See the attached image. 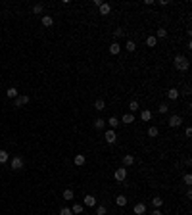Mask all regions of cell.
I'll return each mask as SVG.
<instances>
[{
  "label": "cell",
  "mask_w": 192,
  "mask_h": 215,
  "mask_svg": "<svg viewBox=\"0 0 192 215\" xmlns=\"http://www.w3.org/2000/svg\"><path fill=\"white\" fill-rule=\"evenodd\" d=\"M173 66H175V69H177V71H186V69H188V66H190V62H188L186 56L177 54V56H175V60H173Z\"/></svg>",
  "instance_id": "cell-1"
},
{
  "label": "cell",
  "mask_w": 192,
  "mask_h": 215,
  "mask_svg": "<svg viewBox=\"0 0 192 215\" xmlns=\"http://www.w3.org/2000/svg\"><path fill=\"white\" fill-rule=\"evenodd\" d=\"M167 123H169V127L177 129V127H181V125H183V117L179 115V113H173V115L167 119Z\"/></svg>",
  "instance_id": "cell-2"
},
{
  "label": "cell",
  "mask_w": 192,
  "mask_h": 215,
  "mask_svg": "<svg viewBox=\"0 0 192 215\" xmlns=\"http://www.w3.org/2000/svg\"><path fill=\"white\" fill-rule=\"evenodd\" d=\"M25 165V161H23V157L21 156H16V157H12V169L13 171H21Z\"/></svg>",
  "instance_id": "cell-3"
},
{
  "label": "cell",
  "mask_w": 192,
  "mask_h": 215,
  "mask_svg": "<svg viewBox=\"0 0 192 215\" xmlns=\"http://www.w3.org/2000/svg\"><path fill=\"white\" fill-rule=\"evenodd\" d=\"M113 179H115V181H119V183H123L125 179H127V169H125V167L115 169V171H113Z\"/></svg>",
  "instance_id": "cell-4"
},
{
  "label": "cell",
  "mask_w": 192,
  "mask_h": 215,
  "mask_svg": "<svg viewBox=\"0 0 192 215\" xmlns=\"http://www.w3.org/2000/svg\"><path fill=\"white\" fill-rule=\"evenodd\" d=\"M104 140L108 142V144H115V140H117V133H115V131H111V129H110V131H106V133H104Z\"/></svg>",
  "instance_id": "cell-5"
},
{
  "label": "cell",
  "mask_w": 192,
  "mask_h": 215,
  "mask_svg": "<svg viewBox=\"0 0 192 215\" xmlns=\"http://www.w3.org/2000/svg\"><path fill=\"white\" fill-rule=\"evenodd\" d=\"M29 96L27 94H21V96H17L16 100H13V108H21V106H25V104H29Z\"/></svg>",
  "instance_id": "cell-6"
},
{
  "label": "cell",
  "mask_w": 192,
  "mask_h": 215,
  "mask_svg": "<svg viewBox=\"0 0 192 215\" xmlns=\"http://www.w3.org/2000/svg\"><path fill=\"white\" fill-rule=\"evenodd\" d=\"M83 206H87V207H96V198L92 196V194H87L83 200Z\"/></svg>",
  "instance_id": "cell-7"
},
{
  "label": "cell",
  "mask_w": 192,
  "mask_h": 215,
  "mask_svg": "<svg viewBox=\"0 0 192 215\" xmlns=\"http://www.w3.org/2000/svg\"><path fill=\"white\" fill-rule=\"evenodd\" d=\"M133 213H134V215H144V213H146V206L142 204V202H140V204H134Z\"/></svg>",
  "instance_id": "cell-8"
},
{
  "label": "cell",
  "mask_w": 192,
  "mask_h": 215,
  "mask_svg": "<svg viewBox=\"0 0 192 215\" xmlns=\"http://www.w3.org/2000/svg\"><path fill=\"white\" fill-rule=\"evenodd\" d=\"M152 117H154V113H152L150 110H142V111H140V119L144 121V123H148V121H152Z\"/></svg>",
  "instance_id": "cell-9"
},
{
  "label": "cell",
  "mask_w": 192,
  "mask_h": 215,
  "mask_svg": "<svg viewBox=\"0 0 192 215\" xmlns=\"http://www.w3.org/2000/svg\"><path fill=\"white\" fill-rule=\"evenodd\" d=\"M179 96H181L179 89H175V87H173V89H169V90H167V98H169V100H177Z\"/></svg>",
  "instance_id": "cell-10"
},
{
  "label": "cell",
  "mask_w": 192,
  "mask_h": 215,
  "mask_svg": "<svg viewBox=\"0 0 192 215\" xmlns=\"http://www.w3.org/2000/svg\"><path fill=\"white\" fill-rule=\"evenodd\" d=\"M85 161H87V157H85L83 154H77L75 157H73V163L77 167H81V165H85Z\"/></svg>",
  "instance_id": "cell-11"
},
{
  "label": "cell",
  "mask_w": 192,
  "mask_h": 215,
  "mask_svg": "<svg viewBox=\"0 0 192 215\" xmlns=\"http://www.w3.org/2000/svg\"><path fill=\"white\" fill-rule=\"evenodd\" d=\"M123 165H125V167L134 165V156H133V154H127V156H123Z\"/></svg>",
  "instance_id": "cell-12"
},
{
  "label": "cell",
  "mask_w": 192,
  "mask_h": 215,
  "mask_svg": "<svg viewBox=\"0 0 192 215\" xmlns=\"http://www.w3.org/2000/svg\"><path fill=\"white\" fill-rule=\"evenodd\" d=\"M106 123H108V125H110V127H111V131H115V129H117V127H119V119H117V117H115V115H111V117H110V119H108V121H106Z\"/></svg>",
  "instance_id": "cell-13"
},
{
  "label": "cell",
  "mask_w": 192,
  "mask_h": 215,
  "mask_svg": "<svg viewBox=\"0 0 192 215\" xmlns=\"http://www.w3.org/2000/svg\"><path fill=\"white\" fill-rule=\"evenodd\" d=\"M94 110H96V111H104V110H106V102H104V98H98L96 102H94Z\"/></svg>",
  "instance_id": "cell-14"
},
{
  "label": "cell",
  "mask_w": 192,
  "mask_h": 215,
  "mask_svg": "<svg viewBox=\"0 0 192 215\" xmlns=\"http://www.w3.org/2000/svg\"><path fill=\"white\" fill-rule=\"evenodd\" d=\"M127 202H129V200H127V196H125V194H119V196L115 198V204H117L119 207H125V206H127Z\"/></svg>",
  "instance_id": "cell-15"
},
{
  "label": "cell",
  "mask_w": 192,
  "mask_h": 215,
  "mask_svg": "<svg viewBox=\"0 0 192 215\" xmlns=\"http://www.w3.org/2000/svg\"><path fill=\"white\" fill-rule=\"evenodd\" d=\"M119 52H121V46H119V42H111V44H110V54L117 56Z\"/></svg>",
  "instance_id": "cell-16"
},
{
  "label": "cell",
  "mask_w": 192,
  "mask_h": 215,
  "mask_svg": "<svg viewBox=\"0 0 192 215\" xmlns=\"http://www.w3.org/2000/svg\"><path fill=\"white\" fill-rule=\"evenodd\" d=\"M121 123H125V125L134 123V113H125V115L121 117Z\"/></svg>",
  "instance_id": "cell-17"
},
{
  "label": "cell",
  "mask_w": 192,
  "mask_h": 215,
  "mask_svg": "<svg viewBox=\"0 0 192 215\" xmlns=\"http://www.w3.org/2000/svg\"><path fill=\"white\" fill-rule=\"evenodd\" d=\"M6 96H8V98H13V100H16V98L19 96V92H17V89H16V87H10L8 90H6Z\"/></svg>",
  "instance_id": "cell-18"
},
{
  "label": "cell",
  "mask_w": 192,
  "mask_h": 215,
  "mask_svg": "<svg viewBox=\"0 0 192 215\" xmlns=\"http://www.w3.org/2000/svg\"><path fill=\"white\" fill-rule=\"evenodd\" d=\"M98 10H100V16H108V13L111 12V6L104 2V4H102V6H100V8H98Z\"/></svg>",
  "instance_id": "cell-19"
},
{
  "label": "cell",
  "mask_w": 192,
  "mask_h": 215,
  "mask_svg": "<svg viewBox=\"0 0 192 215\" xmlns=\"http://www.w3.org/2000/svg\"><path fill=\"white\" fill-rule=\"evenodd\" d=\"M106 127V121L102 119V117H98V119H94V129L96 131H102V129Z\"/></svg>",
  "instance_id": "cell-20"
},
{
  "label": "cell",
  "mask_w": 192,
  "mask_h": 215,
  "mask_svg": "<svg viewBox=\"0 0 192 215\" xmlns=\"http://www.w3.org/2000/svg\"><path fill=\"white\" fill-rule=\"evenodd\" d=\"M152 206L156 207V209H160V207L163 206V198H160V196H154V198H152Z\"/></svg>",
  "instance_id": "cell-21"
},
{
  "label": "cell",
  "mask_w": 192,
  "mask_h": 215,
  "mask_svg": "<svg viewBox=\"0 0 192 215\" xmlns=\"http://www.w3.org/2000/svg\"><path fill=\"white\" fill-rule=\"evenodd\" d=\"M158 134H160V129L158 127H148V137H150V138H154V137H158Z\"/></svg>",
  "instance_id": "cell-22"
},
{
  "label": "cell",
  "mask_w": 192,
  "mask_h": 215,
  "mask_svg": "<svg viewBox=\"0 0 192 215\" xmlns=\"http://www.w3.org/2000/svg\"><path fill=\"white\" fill-rule=\"evenodd\" d=\"M42 25H44V27H52L54 25V19L50 16H42Z\"/></svg>",
  "instance_id": "cell-23"
},
{
  "label": "cell",
  "mask_w": 192,
  "mask_h": 215,
  "mask_svg": "<svg viewBox=\"0 0 192 215\" xmlns=\"http://www.w3.org/2000/svg\"><path fill=\"white\" fill-rule=\"evenodd\" d=\"M156 44H158V39L154 37V35H150V37L146 39V46H150V48H154Z\"/></svg>",
  "instance_id": "cell-24"
},
{
  "label": "cell",
  "mask_w": 192,
  "mask_h": 215,
  "mask_svg": "<svg viewBox=\"0 0 192 215\" xmlns=\"http://www.w3.org/2000/svg\"><path fill=\"white\" fill-rule=\"evenodd\" d=\"M75 198V192L71 190V188H66L63 190V200H73Z\"/></svg>",
  "instance_id": "cell-25"
},
{
  "label": "cell",
  "mask_w": 192,
  "mask_h": 215,
  "mask_svg": "<svg viewBox=\"0 0 192 215\" xmlns=\"http://www.w3.org/2000/svg\"><path fill=\"white\" fill-rule=\"evenodd\" d=\"M83 209H85V206H83V204H73V207H71V211H73L75 215L83 213Z\"/></svg>",
  "instance_id": "cell-26"
},
{
  "label": "cell",
  "mask_w": 192,
  "mask_h": 215,
  "mask_svg": "<svg viewBox=\"0 0 192 215\" xmlns=\"http://www.w3.org/2000/svg\"><path fill=\"white\" fill-rule=\"evenodd\" d=\"M154 37H156V39H165V37H167V31H165V27H160V29H158V33H156Z\"/></svg>",
  "instance_id": "cell-27"
},
{
  "label": "cell",
  "mask_w": 192,
  "mask_h": 215,
  "mask_svg": "<svg viewBox=\"0 0 192 215\" xmlns=\"http://www.w3.org/2000/svg\"><path fill=\"white\" fill-rule=\"evenodd\" d=\"M8 160H10V154L6 150H0V163H6Z\"/></svg>",
  "instance_id": "cell-28"
},
{
  "label": "cell",
  "mask_w": 192,
  "mask_h": 215,
  "mask_svg": "<svg viewBox=\"0 0 192 215\" xmlns=\"http://www.w3.org/2000/svg\"><path fill=\"white\" fill-rule=\"evenodd\" d=\"M113 37H115V39H121V37H125V29H123V27H117V29L113 31Z\"/></svg>",
  "instance_id": "cell-29"
},
{
  "label": "cell",
  "mask_w": 192,
  "mask_h": 215,
  "mask_svg": "<svg viewBox=\"0 0 192 215\" xmlns=\"http://www.w3.org/2000/svg\"><path fill=\"white\" fill-rule=\"evenodd\" d=\"M125 48L129 50V52H134V50H137V42L134 40H127V44H125Z\"/></svg>",
  "instance_id": "cell-30"
},
{
  "label": "cell",
  "mask_w": 192,
  "mask_h": 215,
  "mask_svg": "<svg viewBox=\"0 0 192 215\" xmlns=\"http://www.w3.org/2000/svg\"><path fill=\"white\" fill-rule=\"evenodd\" d=\"M129 110H131V113H134L138 110V102H137V100H131V102H129Z\"/></svg>",
  "instance_id": "cell-31"
},
{
  "label": "cell",
  "mask_w": 192,
  "mask_h": 215,
  "mask_svg": "<svg viewBox=\"0 0 192 215\" xmlns=\"http://www.w3.org/2000/svg\"><path fill=\"white\" fill-rule=\"evenodd\" d=\"M183 183L190 186V184H192V175H190V173H184V175H183Z\"/></svg>",
  "instance_id": "cell-32"
},
{
  "label": "cell",
  "mask_w": 192,
  "mask_h": 215,
  "mask_svg": "<svg viewBox=\"0 0 192 215\" xmlns=\"http://www.w3.org/2000/svg\"><path fill=\"white\" fill-rule=\"evenodd\" d=\"M42 10H44V6H42V4H35L33 6V13H37V16H39V13H42Z\"/></svg>",
  "instance_id": "cell-33"
},
{
  "label": "cell",
  "mask_w": 192,
  "mask_h": 215,
  "mask_svg": "<svg viewBox=\"0 0 192 215\" xmlns=\"http://www.w3.org/2000/svg\"><path fill=\"white\" fill-rule=\"evenodd\" d=\"M106 206H96V215H106Z\"/></svg>",
  "instance_id": "cell-34"
},
{
  "label": "cell",
  "mask_w": 192,
  "mask_h": 215,
  "mask_svg": "<svg viewBox=\"0 0 192 215\" xmlns=\"http://www.w3.org/2000/svg\"><path fill=\"white\" fill-rule=\"evenodd\" d=\"M158 111H160V113H167V111H169V106H167V104H160Z\"/></svg>",
  "instance_id": "cell-35"
},
{
  "label": "cell",
  "mask_w": 192,
  "mask_h": 215,
  "mask_svg": "<svg viewBox=\"0 0 192 215\" xmlns=\"http://www.w3.org/2000/svg\"><path fill=\"white\" fill-rule=\"evenodd\" d=\"M60 215H73V211H71V207H62Z\"/></svg>",
  "instance_id": "cell-36"
},
{
  "label": "cell",
  "mask_w": 192,
  "mask_h": 215,
  "mask_svg": "<svg viewBox=\"0 0 192 215\" xmlns=\"http://www.w3.org/2000/svg\"><path fill=\"white\" fill-rule=\"evenodd\" d=\"M184 134H186V137H192V129L186 127V129H184Z\"/></svg>",
  "instance_id": "cell-37"
},
{
  "label": "cell",
  "mask_w": 192,
  "mask_h": 215,
  "mask_svg": "<svg viewBox=\"0 0 192 215\" xmlns=\"http://www.w3.org/2000/svg\"><path fill=\"white\" fill-rule=\"evenodd\" d=\"M158 4H160V6H169V0H160Z\"/></svg>",
  "instance_id": "cell-38"
},
{
  "label": "cell",
  "mask_w": 192,
  "mask_h": 215,
  "mask_svg": "<svg viewBox=\"0 0 192 215\" xmlns=\"http://www.w3.org/2000/svg\"><path fill=\"white\" fill-rule=\"evenodd\" d=\"M104 2H102V0H94V6H96V8H100V6H102Z\"/></svg>",
  "instance_id": "cell-39"
},
{
  "label": "cell",
  "mask_w": 192,
  "mask_h": 215,
  "mask_svg": "<svg viewBox=\"0 0 192 215\" xmlns=\"http://www.w3.org/2000/svg\"><path fill=\"white\" fill-rule=\"evenodd\" d=\"M144 4H146V6H154L156 2H154V0H144Z\"/></svg>",
  "instance_id": "cell-40"
},
{
  "label": "cell",
  "mask_w": 192,
  "mask_h": 215,
  "mask_svg": "<svg viewBox=\"0 0 192 215\" xmlns=\"http://www.w3.org/2000/svg\"><path fill=\"white\" fill-rule=\"evenodd\" d=\"M150 215H161V211H160V209H154V211H152Z\"/></svg>",
  "instance_id": "cell-41"
}]
</instances>
